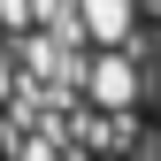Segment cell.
<instances>
[{
    "mask_svg": "<svg viewBox=\"0 0 161 161\" xmlns=\"http://www.w3.org/2000/svg\"><path fill=\"white\" fill-rule=\"evenodd\" d=\"M146 161H161V0H146Z\"/></svg>",
    "mask_w": 161,
    "mask_h": 161,
    "instance_id": "1",
    "label": "cell"
}]
</instances>
